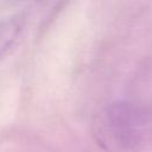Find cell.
<instances>
[{"label":"cell","instance_id":"cell-2","mask_svg":"<svg viewBox=\"0 0 152 152\" xmlns=\"http://www.w3.org/2000/svg\"><path fill=\"white\" fill-rule=\"evenodd\" d=\"M19 27L20 26L15 18L10 19L0 25V56L11 45L13 39L17 37Z\"/></svg>","mask_w":152,"mask_h":152},{"label":"cell","instance_id":"cell-1","mask_svg":"<svg viewBox=\"0 0 152 152\" xmlns=\"http://www.w3.org/2000/svg\"><path fill=\"white\" fill-rule=\"evenodd\" d=\"M145 119L128 102H113L99 112L93 132L97 144L107 152H128L137 147L144 135Z\"/></svg>","mask_w":152,"mask_h":152}]
</instances>
